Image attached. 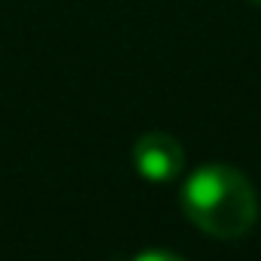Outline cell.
<instances>
[{
  "label": "cell",
  "mask_w": 261,
  "mask_h": 261,
  "mask_svg": "<svg viewBox=\"0 0 261 261\" xmlns=\"http://www.w3.org/2000/svg\"><path fill=\"white\" fill-rule=\"evenodd\" d=\"M182 210L203 234L234 240L252 231L258 197L240 170L228 164H203L182 186Z\"/></svg>",
  "instance_id": "1"
},
{
  "label": "cell",
  "mask_w": 261,
  "mask_h": 261,
  "mask_svg": "<svg viewBox=\"0 0 261 261\" xmlns=\"http://www.w3.org/2000/svg\"><path fill=\"white\" fill-rule=\"evenodd\" d=\"M134 167L143 179L155 186L173 182L186 167L182 143L167 130H149L134 143Z\"/></svg>",
  "instance_id": "2"
},
{
  "label": "cell",
  "mask_w": 261,
  "mask_h": 261,
  "mask_svg": "<svg viewBox=\"0 0 261 261\" xmlns=\"http://www.w3.org/2000/svg\"><path fill=\"white\" fill-rule=\"evenodd\" d=\"M134 261H182L176 252H167V249H146V252H140Z\"/></svg>",
  "instance_id": "3"
},
{
  "label": "cell",
  "mask_w": 261,
  "mask_h": 261,
  "mask_svg": "<svg viewBox=\"0 0 261 261\" xmlns=\"http://www.w3.org/2000/svg\"><path fill=\"white\" fill-rule=\"evenodd\" d=\"M252 3H258V6H261V0H252Z\"/></svg>",
  "instance_id": "4"
}]
</instances>
